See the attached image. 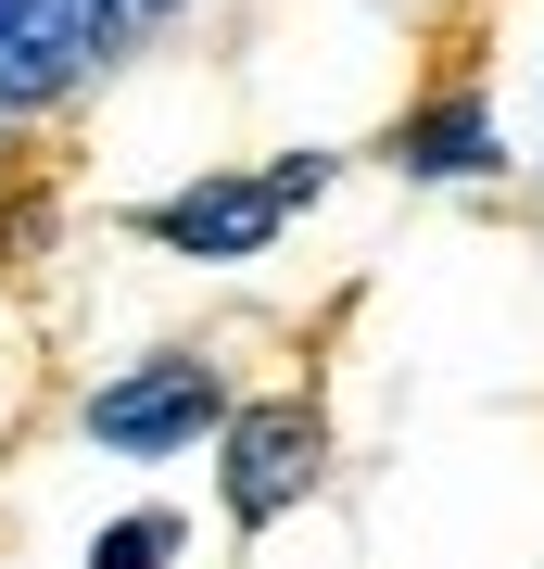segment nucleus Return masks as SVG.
<instances>
[{
    "mask_svg": "<svg viewBox=\"0 0 544 569\" xmlns=\"http://www.w3.org/2000/svg\"><path fill=\"white\" fill-rule=\"evenodd\" d=\"M393 164H405V178H494V164H506V140H494V102H482V89H456V102L405 114Z\"/></svg>",
    "mask_w": 544,
    "mask_h": 569,
    "instance_id": "nucleus-4",
    "label": "nucleus"
},
{
    "mask_svg": "<svg viewBox=\"0 0 544 569\" xmlns=\"http://www.w3.org/2000/svg\"><path fill=\"white\" fill-rule=\"evenodd\" d=\"M140 13H165V0H140Z\"/></svg>",
    "mask_w": 544,
    "mask_h": 569,
    "instance_id": "nucleus-7",
    "label": "nucleus"
},
{
    "mask_svg": "<svg viewBox=\"0 0 544 569\" xmlns=\"http://www.w3.org/2000/svg\"><path fill=\"white\" fill-rule=\"evenodd\" d=\"M178 507H127V519H101V545H89V569H178Z\"/></svg>",
    "mask_w": 544,
    "mask_h": 569,
    "instance_id": "nucleus-5",
    "label": "nucleus"
},
{
    "mask_svg": "<svg viewBox=\"0 0 544 569\" xmlns=\"http://www.w3.org/2000/svg\"><path fill=\"white\" fill-rule=\"evenodd\" d=\"M216 468H228V519H241V531L291 519L304 481H317V418H304V406H241L216 430Z\"/></svg>",
    "mask_w": 544,
    "mask_h": 569,
    "instance_id": "nucleus-2",
    "label": "nucleus"
},
{
    "mask_svg": "<svg viewBox=\"0 0 544 569\" xmlns=\"http://www.w3.org/2000/svg\"><path fill=\"white\" fill-rule=\"evenodd\" d=\"M266 190H279V216H291V203H317V190H329V152H291V164H266Z\"/></svg>",
    "mask_w": 544,
    "mask_h": 569,
    "instance_id": "nucleus-6",
    "label": "nucleus"
},
{
    "mask_svg": "<svg viewBox=\"0 0 544 569\" xmlns=\"http://www.w3.org/2000/svg\"><path fill=\"white\" fill-rule=\"evenodd\" d=\"M216 430H228V380L202 355H152V367H127V380L89 392V443L101 456H190Z\"/></svg>",
    "mask_w": 544,
    "mask_h": 569,
    "instance_id": "nucleus-1",
    "label": "nucleus"
},
{
    "mask_svg": "<svg viewBox=\"0 0 544 569\" xmlns=\"http://www.w3.org/2000/svg\"><path fill=\"white\" fill-rule=\"evenodd\" d=\"M152 241L202 253V266H241V253L279 241V190L266 178H202V190H178V203H152Z\"/></svg>",
    "mask_w": 544,
    "mask_h": 569,
    "instance_id": "nucleus-3",
    "label": "nucleus"
}]
</instances>
